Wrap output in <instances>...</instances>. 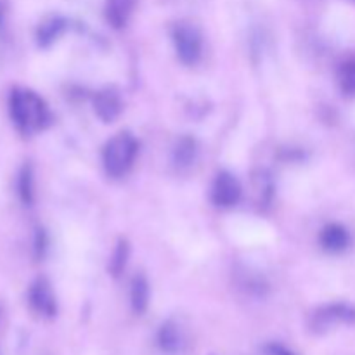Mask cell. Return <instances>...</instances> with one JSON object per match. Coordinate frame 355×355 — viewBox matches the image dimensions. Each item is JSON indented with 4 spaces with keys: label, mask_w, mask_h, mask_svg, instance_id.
I'll return each instance as SVG.
<instances>
[{
    "label": "cell",
    "mask_w": 355,
    "mask_h": 355,
    "mask_svg": "<svg viewBox=\"0 0 355 355\" xmlns=\"http://www.w3.org/2000/svg\"><path fill=\"white\" fill-rule=\"evenodd\" d=\"M94 111L104 123H111L116 120L123 111V101L114 89H103L94 97Z\"/></svg>",
    "instance_id": "cell-7"
},
{
    "label": "cell",
    "mask_w": 355,
    "mask_h": 355,
    "mask_svg": "<svg viewBox=\"0 0 355 355\" xmlns=\"http://www.w3.org/2000/svg\"><path fill=\"white\" fill-rule=\"evenodd\" d=\"M263 355H297L290 347H286L281 342H267L262 347Z\"/></svg>",
    "instance_id": "cell-17"
},
{
    "label": "cell",
    "mask_w": 355,
    "mask_h": 355,
    "mask_svg": "<svg viewBox=\"0 0 355 355\" xmlns=\"http://www.w3.org/2000/svg\"><path fill=\"white\" fill-rule=\"evenodd\" d=\"M338 83L343 94L355 96V59H349L340 66Z\"/></svg>",
    "instance_id": "cell-16"
},
{
    "label": "cell",
    "mask_w": 355,
    "mask_h": 355,
    "mask_svg": "<svg viewBox=\"0 0 355 355\" xmlns=\"http://www.w3.org/2000/svg\"><path fill=\"white\" fill-rule=\"evenodd\" d=\"M2 23H3V7L2 3H0V28H2Z\"/></svg>",
    "instance_id": "cell-19"
},
{
    "label": "cell",
    "mask_w": 355,
    "mask_h": 355,
    "mask_svg": "<svg viewBox=\"0 0 355 355\" xmlns=\"http://www.w3.org/2000/svg\"><path fill=\"white\" fill-rule=\"evenodd\" d=\"M66 30V21L59 16H49L38 24L37 33H35V38H37V44L40 45L42 49H47L64 33Z\"/></svg>",
    "instance_id": "cell-10"
},
{
    "label": "cell",
    "mask_w": 355,
    "mask_h": 355,
    "mask_svg": "<svg viewBox=\"0 0 355 355\" xmlns=\"http://www.w3.org/2000/svg\"><path fill=\"white\" fill-rule=\"evenodd\" d=\"M9 116L21 135H35L51 125L52 114L44 97L26 87H14L7 99Z\"/></svg>",
    "instance_id": "cell-1"
},
{
    "label": "cell",
    "mask_w": 355,
    "mask_h": 355,
    "mask_svg": "<svg viewBox=\"0 0 355 355\" xmlns=\"http://www.w3.org/2000/svg\"><path fill=\"white\" fill-rule=\"evenodd\" d=\"M149 297H151V291H149L148 279L142 274H137L130 284V307L135 315L146 314L149 307Z\"/></svg>",
    "instance_id": "cell-12"
},
{
    "label": "cell",
    "mask_w": 355,
    "mask_h": 355,
    "mask_svg": "<svg viewBox=\"0 0 355 355\" xmlns=\"http://www.w3.org/2000/svg\"><path fill=\"white\" fill-rule=\"evenodd\" d=\"M241 200V184L232 173L218 172L211 184V201L220 208H231Z\"/></svg>",
    "instance_id": "cell-6"
},
{
    "label": "cell",
    "mask_w": 355,
    "mask_h": 355,
    "mask_svg": "<svg viewBox=\"0 0 355 355\" xmlns=\"http://www.w3.org/2000/svg\"><path fill=\"white\" fill-rule=\"evenodd\" d=\"M28 305L31 312L42 319H54L58 315V298L51 281L45 277H37L28 288Z\"/></svg>",
    "instance_id": "cell-5"
},
{
    "label": "cell",
    "mask_w": 355,
    "mask_h": 355,
    "mask_svg": "<svg viewBox=\"0 0 355 355\" xmlns=\"http://www.w3.org/2000/svg\"><path fill=\"white\" fill-rule=\"evenodd\" d=\"M128 255H130V248H128V243L125 239H120L114 248L113 255L110 259V272L113 277H118L125 270V266H127Z\"/></svg>",
    "instance_id": "cell-15"
},
{
    "label": "cell",
    "mask_w": 355,
    "mask_h": 355,
    "mask_svg": "<svg viewBox=\"0 0 355 355\" xmlns=\"http://www.w3.org/2000/svg\"><path fill=\"white\" fill-rule=\"evenodd\" d=\"M137 151L139 142L130 132H120L111 137L103 149V165L107 175L113 179L127 175L134 166Z\"/></svg>",
    "instance_id": "cell-2"
},
{
    "label": "cell",
    "mask_w": 355,
    "mask_h": 355,
    "mask_svg": "<svg viewBox=\"0 0 355 355\" xmlns=\"http://www.w3.org/2000/svg\"><path fill=\"white\" fill-rule=\"evenodd\" d=\"M156 345L165 355H179L184 349V335L180 326L168 319L156 331Z\"/></svg>",
    "instance_id": "cell-8"
},
{
    "label": "cell",
    "mask_w": 355,
    "mask_h": 355,
    "mask_svg": "<svg viewBox=\"0 0 355 355\" xmlns=\"http://www.w3.org/2000/svg\"><path fill=\"white\" fill-rule=\"evenodd\" d=\"M355 324V305L345 302L326 304L315 309L309 318V329L314 335H326L338 326Z\"/></svg>",
    "instance_id": "cell-3"
},
{
    "label": "cell",
    "mask_w": 355,
    "mask_h": 355,
    "mask_svg": "<svg viewBox=\"0 0 355 355\" xmlns=\"http://www.w3.org/2000/svg\"><path fill=\"white\" fill-rule=\"evenodd\" d=\"M17 198L24 207H31L35 201V173L30 163H24L19 168L16 180Z\"/></svg>",
    "instance_id": "cell-13"
},
{
    "label": "cell",
    "mask_w": 355,
    "mask_h": 355,
    "mask_svg": "<svg viewBox=\"0 0 355 355\" xmlns=\"http://www.w3.org/2000/svg\"><path fill=\"white\" fill-rule=\"evenodd\" d=\"M137 0H107L106 3V19L116 30L127 26L132 12L135 9Z\"/></svg>",
    "instance_id": "cell-11"
},
{
    "label": "cell",
    "mask_w": 355,
    "mask_h": 355,
    "mask_svg": "<svg viewBox=\"0 0 355 355\" xmlns=\"http://www.w3.org/2000/svg\"><path fill=\"white\" fill-rule=\"evenodd\" d=\"M319 241H321V246L326 252L342 253L350 246V232L342 224L331 222V224L322 227Z\"/></svg>",
    "instance_id": "cell-9"
},
{
    "label": "cell",
    "mask_w": 355,
    "mask_h": 355,
    "mask_svg": "<svg viewBox=\"0 0 355 355\" xmlns=\"http://www.w3.org/2000/svg\"><path fill=\"white\" fill-rule=\"evenodd\" d=\"M198 155V144L193 137H182L173 148V163L179 168H186L194 163Z\"/></svg>",
    "instance_id": "cell-14"
},
{
    "label": "cell",
    "mask_w": 355,
    "mask_h": 355,
    "mask_svg": "<svg viewBox=\"0 0 355 355\" xmlns=\"http://www.w3.org/2000/svg\"><path fill=\"white\" fill-rule=\"evenodd\" d=\"M44 252H45V234L44 231L38 229L37 236H35V255L40 259V257H44Z\"/></svg>",
    "instance_id": "cell-18"
},
{
    "label": "cell",
    "mask_w": 355,
    "mask_h": 355,
    "mask_svg": "<svg viewBox=\"0 0 355 355\" xmlns=\"http://www.w3.org/2000/svg\"><path fill=\"white\" fill-rule=\"evenodd\" d=\"M172 42L182 64L194 66L203 55V37L194 24L180 21L172 28Z\"/></svg>",
    "instance_id": "cell-4"
}]
</instances>
